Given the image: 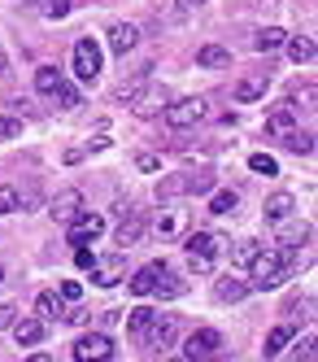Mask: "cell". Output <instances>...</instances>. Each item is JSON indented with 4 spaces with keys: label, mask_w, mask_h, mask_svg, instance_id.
Returning a JSON list of instances; mask_svg holds the SVG:
<instances>
[{
    "label": "cell",
    "mask_w": 318,
    "mask_h": 362,
    "mask_svg": "<svg viewBox=\"0 0 318 362\" xmlns=\"http://www.w3.org/2000/svg\"><path fill=\"white\" fill-rule=\"evenodd\" d=\"M301 249H257V257L249 262V293H271L297 271Z\"/></svg>",
    "instance_id": "1"
},
{
    "label": "cell",
    "mask_w": 318,
    "mask_h": 362,
    "mask_svg": "<svg viewBox=\"0 0 318 362\" xmlns=\"http://www.w3.org/2000/svg\"><path fill=\"white\" fill-rule=\"evenodd\" d=\"M70 70H74V79H78V83H96V79H100L105 57H100V44H96L92 35L74 44V53H70Z\"/></svg>",
    "instance_id": "2"
},
{
    "label": "cell",
    "mask_w": 318,
    "mask_h": 362,
    "mask_svg": "<svg viewBox=\"0 0 318 362\" xmlns=\"http://www.w3.org/2000/svg\"><path fill=\"white\" fill-rule=\"evenodd\" d=\"M162 114H166V127H175V132H188V127H196V122L209 118V100H201V96H183V100H170Z\"/></svg>",
    "instance_id": "3"
},
{
    "label": "cell",
    "mask_w": 318,
    "mask_h": 362,
    "mask_svg": "<svg viewBox=\"0 0 318 362\" xmlns=\"http://www.w3.org/2000/svg\"><path fill=\"white\" fill-rule=\"evenodd\" d=\"M223 349V332H214V327H196L188 341H183V362H209Z\"/></svg>",
    "instance_id": "4"
},
{
    "label": "cell",
    "mask_w": 318,
    "mask_h": 362,
    "mask_svg": "<svg viewBox=\"0 0 318 362\" xmlns=\"http://www.w3.org/2000/svg\"><path fill=\"white\" fill-rule=\"evenodd\" d=\"M118 214H122V223H118V231H114V240H118V253H126V249L140 245L148 218H144V210H136V205H126V210H118Z\"/></svg>",
    "instance_id": "5"
},
{
    "label": "cell",
    "mask_w": 318,
    "mask_h": 362,
    "mask_svg": "<svg viewBox=\"0 0 318 362\" xmlns=\"http://www.w3.org/2000/svg\"><path fill=\"white\" fill-rule=\"evenodd\" d=\"M105 231V214H92V210H78L70 223H66V240L78 249V245H88V240H96Z\"/></svg>",
    "instance_id": "6"
},
{
    "label": "cell",
    "mask_w": 318,
    "mask_h": 362,
    "mask_svg": "<svg viewBox=\"0 0 318 362\" xmlns=\"http://www.w3.org/2000/svg\"><path fill=\"white\" fill-rule=\"evenodd\" d=\"M114 358V341L105 332H88L74 341V362H110Z\"/></svg>",
    "instance_id": "7"
},
{
    "label": "cell",
    "mask_w": 318,
    "mask_h": 362,
    "mask_svg": "<svg viewBox=\"0 0 318 362\" xmlns=\"http://www.w3.org/2000/svg\"><path fill=\"white\" fill-rule=\"evenodd\" d=\"M126 105H131V114H140V118H157L170 105V96H166V88H136L126 96Z\"/></svg>",
    "instance_id": "8"
},
{
    "label": "cell",
    "mask_w": 318,
    "mask_h": 362,
    "mask_svg": "<svg viewBox=\"0 0 318 362\" xmlns=\"http://www.w3.org/2000/svg\"><path fill=\"white\" fill-rule=\"evenodd\" d=\"M122 271H126L122 253H110V257H96V262H92V279L100 284V288H114V284L122 279Z\"/></svg>",
    "instance_id": "9"
},
{
    "label": "cell",
    "mask_w": 318,
    "mask_h": 362,
    "mask_svg": "<svg viewBox=\"0 0 318 362\" xmlns=\"http://www.w3.org/2000/svg\"><path fill=\"white\" fill-rule=\"evenodd\" d=\"M271 88V70H257V74H245L240 83H235V100L240 105H253V100H261Z\"/></svg>",
    "instance_id": "10"
},
{
    "label": "cell",
    "mask_w": 318,
    "mask_h": 362,
    "mask_svg": "<svg viewBox=\"0 0 318 362\" xmlns=\"http://www.w3.org/2000/svg\"><path fill=\"white\" fill-rule=\"evenodd\" d=\"M153 323H157V310H153V305H136V310L126 315V336H131L136 345H144L148 332H153Z\"/></svg>",
    "instance_id": "11"
},
{
    "label": "cell",
    "mask_w": 318,
    "mask_h": 362,
    "mask_svg": "<svg viewBox=\"0 0 318 362\" xmlns=\"http://www.w3.org/2000/svg\"><path fill=\"white\" fill-rule=\"evenodd\" d=\"M162 275H166V262H148V267H140L136 275L126 279V288L136 293V297H148V293L157 288V284H162Z\"/></svg>",
    "instance_id": "12"
},
{
    "label": "cell",
    "mask_w": 318,
    "mask_h": 362,
    "mask_svg": "<svg viewBox=\"0 0 318 362\" xmlns=\"http://www.w3.org/2000/svg\"><path fill=\"white\" fill-rule=\"evenodd\" d=\"M293 132H297V118H293V100H283V105H275V110L266 114V136L283 140V136H293Z\"/></svg>",
    "instance_id": "13"
},
{
    "label": "cell",
    "mask_w": 318,
    "mask_h": 362,
    "mask_svg": "<svg viewBox=\"0 0 318 362\" xmlns=\"http://www.w3.org/2000/svg\"><path fill=\"white\" fill-rule=\"evenodd\" d=\"M78 210H83V192H78V188H66V192H57V197H52V205H48V214L57 218V223H70Z\"/></svg>",
    "instance_id": "14"
},
{
    "label": "cell",
    "mask_w": 318,
    "mask_h": 362,
    "mask_svg": "<svg viewBox=\"0 0 318 362\" xmlns=\"http://www.w3.org/2000/svg\"><path fill=\"white\" fill-rule=\"evenodd\" d=\"M9 332H13V341H18L22 349H35L44 336H48V323H40V319H18Z\"/></svg>",
    "instance_id": "15"
},
{
    "label": "cell",
    "mask_w": 318,
    "mask_h": 362,
    "mask_svg": "<svg viewBox=\"0 0 318 362\" xmlns=\"http://www.w3.org/2000/svg\"><path fill=\"white\" fill-rule=\"evenodd\" d=\"M175 336H179V323H175V315H157V323H153V332H148V349H170L175 345Z\"/></svg>",
    "instance_id": "16"
},
{
    "label": "cell",
    "mask_w": 318,
    "mask_h": 362,
    "mask_svg": "<svg viewBox=\"0 0 318 362\" xmlns=\"http://www.w3.org/2000/svg\"><path fill=\"white\" fill-rule=\"evenodd\" d=\"M136 40H140V31L131 27V22H114V27H110V53L126 57L131 48H136Z\"/></svg>",
    "instance_id": "17"
},
{
    "label": "cell",
    "mask_w": 318,
    "mask_h": 362,
    "mask_svg": "<svg viewBox=\"0 0 318 362\" xmlns=\"http://www.w3.org/2000/svg\"><path fill=\"white\" fill-rule=\"evenodd\" d=\"M245 297H249V284H245V279H231V275L214 279V301L235 305V301H245Z\"/></svg>",
    "instance_id": "18"
},
{
    "label": "cell",
    "mask_w": 318,
    "mask_h": 362,
    "mask_svg": "<svg viewBox=\"0 0 318 362\" xmlns=\"http://www.w3.org/2000/svg\"><path fill=\"white\" fill-rule=\"evenodd\" d=\"M293 214H297V197L293 192H275L266 201V223H288Z\"/></svg>",
    "instance_id": "19"
},
{
    "label": "cell",
    "mask_w": 318,
    "mask_h": 362,
    "mask_svg": "<svg viewBox=\"0 0 318 362\" xmlns=\"http://www.w3.org/2000/svg\"><path fill=\"white\" fill-rule=\"evenodd\" d=\"M223 249V240L214 236V231H192L188 236V257H214Z\"/></svg>",
    "instance_id": "20"
},
{
    "label": "cell",
    "mask_w": 318,
    "mask_h": 362,
    "mask_svg": "<svg viewBox=\"0 0 318 362\" xmlns=\"http://www.w3.org/2000/svg\"><path fill=\"white\" fill-rule=\"evenodd\" d=\"M293 336H297V327H293V323L271 327V332H266V349H261V354H266V358H279V354H283V345H293Z\"/></svg>",
    "instance_id": "21"
},
{
    "label": "cell",
    "mask_w": 318,
    "mask_h": 362,
    "mask_svg": "<svg viewBox=\"0 0 318 362\" xmlns=\"http://www.w3.org/2000/svg\"><path fill=\"white\" fill-rule=\"evenodd\" d=\"M283 44H288V31H283V27H261V31H257V40H253L257 53H279Z\"/></svg>",
    "instance_id": "22"
},
{
    "label": "cell",
    "mask_w": 318,
    "mask_h": 362,
    "mask_svg": "<svg viewBox=\"0 0 318 362\" xmlns=\"http://www.w3.org/2000/svg\"><path fill=\"white\" fill-rule=\"evenodd\" d=\"M66 310H61V297L57 293H40V301H35V319L40 323H52V319H61Z\"/></svg>",
    "instance_id": "23"
},
{
    "label": "cell",
    "mask_w": 318,
    "mask_h": 362,
    "mask_svg": "<svg viewBox=\"0 0 318 362\" xmlns=\"http://www.w3.org/2000/svg\"><path fill=\"white\" fill-rule=\"evenodd\" d=\"M196 66H205V70H223V66H231V53H227V48H218V44H205L201 53H196Z\"/></svg>",
    "instance_id": "24"
},
{
    "label": "cell",
    "mask_w": 318,
    "mask_h": 362,
    "mask_svg": "<svg viewBox=\"0 0 318 362\" xmlns=\"http://www.w3.org/2000/svg\"><path fill=\"white\" fill-rule=\"evenodd\" d=\"M288 57H293L297 66H305V62H314V40L310 35H288Z\"/></svg>",
    "instance_id": "25"
},
{
    "label": "cell",
    "mask_w": 318,
    "mask_h": 362,
    "mask_svg": "<svg viewBox=\"0 0 318 362\" xmlns=\"http://www.w3.org/2000/svg\"><path fill=\"white\" fill-rule=\"evenodd\" d=\"M235 205H240V197H235L231 188L209 192V214H235Z\"/></svg>",
    "instance_id": "26"
},
{
    "label": "cell",
    "mask_w": 318,
    "mask_h": 362,
    "mask_svg": "<svg viewBox=\"0 0 318 362\" xmlns=\"http://www.w3.org/2000/svg\"><path fill=\"white\" fill-rule=\"evenodd\" d=\"M310 240V223H288L283 231H279V245L283 249H301Z\"/></svg>",
    "instance_id": "27"
},
{
    "label": "cell",
    "mask_w": 318,
    "mask_h": 362,
    "mask_svg": "<svg viewBox=\"0 0 318 362\" xmlns=\"http://www.w3.org/2000/svg\"><path fill=\"white\" fill-rule=\"evenodd\" d=\"M183 192H188V197H205V192H214V175H205V170L183 175Z\"/></svg>",
    "instance_id": "28"
},
{
    "label": "cell",
    "mask_w": 318,
    "mask_h": 362,
    "mask_svg": "<svg viewBox=\"0 0 318 362\" xmlns=\"http://www.w3.org/2000/svg\"><path fill=\"white\" fill-rule=\"evenodd\" d=\"M57 83H66L57 66H40V70H35V88H40L44 96H52V92H57Z\"/></svg>",
    "instance_id": "29"
},
{
    "label": "cell",
    "mask_w": 318,
    "mask_h": 362,
    "mask_svg": "<svg viewBox=\"0 0 318 362\" xmlns=\"http://www.w3.org/2000/svg\"><path fill=\"white\" fill-rule=\"evenodd\" d=\"M283 144L293 148V153H301V158H310V153H314V136H310V132H293V136H283Z\"/></svg>",
    "instance_id": "30"
},
{
    "label": "cell",
    "mask_w": 318,
    "mask_h": 362,
    "mask_svg": "<svg viewBox=\"0 0 318 362\" xmlns=\"http://www.w3.org/2000/svg\"><path fill=\"white\" fill-rule=\"evenodd\" d=\"M257 249H261L257 240H240V245H235V249H231V262H235V267H249V262H253V257H257Z\"/></svg>",
    "instance_id": "31"
},
{
    "label": "cell",
    "mask_w": 318,
    "mask_h": 362,
    "mask_svg": "<svg viewBox=\"0 0 318 362\" xmlns=\"http://www.w3.org/2000/svg\"><path fill=\"white\" fill-rule=\"evenodd\" d=\"M249 166H253L257 175H266V179H271V175H279V162L271 158V153H253V158H249Z\"/></svg>",
    "instance_id": "32"
},
{
    "label": "cell",
    "mask_w": 318,
    "mask_h": 362,
    "mask_svg": "<svg viewBox=\"0 0 318 362\" xmlns=\"http://www.w3.org/2000/svg\"><path fill=\"white\" fill-rule=\"evenodd\" d=\"M170 197H183V175H170L157 184V201H170Z\"/></svg>",
    "instance_id": "33"
},
{
    "label": "cell",
    "mask_w": 318,
    "mask_h": 362,
    "mask_svg": "<svg viewBox=\"0 0 318 362\" xmlns=\"http://www.w3.org/2000/svg\"><path fill=\"white\" fill-rule=\"evenodd\" d=\"M153 231H157V236H162V240H170L175 231H179V214H175V210H170V214H162V218L153 223Z\"/></svg>",
    "instance_id": "34"
},
{
    "label": "cell",
    "mask_w": 318,
    "mask_h": 362,
    "mask_svg": "<svg viewBox=\"0 0 318 362\" xmlns=\"http://www.w3.org/2000/svg\"><path fill=\"white\" fill-rule=\"evenodd\" d=\"M52 100H57V110H74L78 105V92L70 83H57V92H52Z\"/></svg>",
    "instance_id": "35"
},
{
    "label": "cell",
    "mask_w": 318,
    "mask_h": 362,
    "mask_svg": "<svg viewBox=\"0 0 318 362\" xmlns=\"http://www.w3.org/2000/svg\"><path fill=\"white\" fill-rule=\"evenodd\" d=\"M162 279H166V275H162ZM153 293H162V297H183V293H188V284H183V279H166V284H157Z\"/></svg>",
    "instance_id": "36"
},
{
    "label": "cell",
    "mask_w": 318,
    "mask_h": 362,
    "mask_svg": "<svg viewBox=\"0 0 318 362\" xmlns=\"http://www.w3.org/2000/svg\"><path fill=\"white\" fill-rule=\"evenodd\" d=\"M70 13V0H44V18H52V22H61Z\"/></svg>",
    "instance_id": "37"
},
{
    "label": "cell",
    "mask_w": 318,
    "mask_h": 362,
    "mask_svg": "<svg viewBox=\"0 0 318 362\" xmlns=\"http://www.w3.org/2000/svg\"><path fill=\"white\" fill-rule=\"evenodd\" d=\"M22 205V197H18V188H0V214H13Z\"/></svg>",
    "instance_id": "38"
},
{
    "label": "cell",
    "mask_w": 318,
    "mask_h": 362,
    "mask_svg": "<svg viewBox=\"0 0 318 362\" xmlns=\"http://www.w3.org/2000/svg\"><path fill=\"white\" fill-rule=\"evenodd\" d=\"M22 136V118H0V140H18Z\"/></svg>",
    "instance_id": "39"
},
{
    "label": "cell",
    "mask_w": 318,
    "mask_h": 362,
    "mask_svg": "<svg viewBox=\"0 0 318 362\" xmlns=\"http://www.w3.org/2000/svg\"><path fill=\"white\" fill-rule=\"evenodd\" d=\"M92 262H96V253H92L88 245H78V249H74V267H78V271H92Z\"/></svg>",
    "instance_id": "40"
},
{
    "label": "cell",
    "mask_w": 318,
    "mask_h": 362,
    "mask_svg": "<svg viewBox=\"0 0 318 362\" xmlns=\"http://www.w3.org/2000/svg\"><path fill=\"white\" fill-rule=\"evenodd\" d=\"M136 170H162V158H153V153H136Z\"/></svg>",
    "instance_id": "41"
},
{
    "label": "cell",
    "mask_w": 318,
    "mask_h": 362,
    "mask_svg": "<svg viewBox=\"0 0 318 362\" xmlns=\"http://www.w3.org/2000/svg\"><path fill=\"white\" fill-rule=\"evenodd\" d=\"M18 323V305H0V332H9Z\"/></svg>",
    "instance_id": "42"
},
{
    "label": "cell",
    "mask_w": 318,
    "mask_h": 362,
    "mask_svg": "<svg viewBox=\"0 0 318 362\" xmlns=\"http://www.w3.org/2000/svg\"><path fill=\"white\" fill-rule=\"evenodd\" d=\"M188 267H192V275H209L214 271V257H188Z\"/></svg>",
    "instance_id": "43"
},
{
    "label": "cell",
    "mask_w": 318,
    "mask_h": 362,
    "mask_svg": "<svg viewBox=\"0 0 318 362\" xmlns=\"http://www.w3.org/2000/svg\"><path fill=\"white\" fill-rule=\"evenodd\" d=\"M201 5H205V0H175V13H179V18H188V13H196Z\"/></svg>",
    "instance_id": "44"
},
{
    "label": "cell",
    "mask_w": 318,
    "mask_h": 362,
    "mask_svg": "<svg viewBox=\"0 0 318 362\" xmlns=\"http://www.w3.org/2000/svg\"><path fill=\"white\" fill-rule=\"evenodd\" d=\"M78 293H83V288H78L74 279H66V284H61V297H66V301H78Z\"/></svg>",
    "instance_id": "45"
},
{
    "label": "cell",
    "mask_w": 318,
    "mask_h": 362,
    "mask_svg": "<svg viewBox=\"0 0 318 362\" xmlns=\"http://www.w3.org/2000/svg\"><path fill=\"white\" fill-rule=\"evenodd\" d=\"M61 319H66V323H88L92 315H88V310H70V315H61Z\"/></svg>",
    "instance_id": "46"
},
{
    "label": "cell",
    "mask_w": 318,
    "mask_h": 362,
    "mask_svg": "<svg viewBox=\"0 0 318 362\" xmlns=\"http://www.w3.org/2000/svg\"><path fill=\"white\" fill-rule=\"evenodd\" d=\"M22 362H52L48 354H31V358H22Z\"/></svg>",
    "instance_id": "47"
},
{
    "label": "cell",
    "mask_w": 318,
    "mask_h": 362,
    "mask_svg": "<svg viewBox=\"0 0 318 362\" xmlns=\"http://www.w3.org/2000/svg\"><path fill=\"white\" fill-rule=\"evenodd\" d=\"M0 284H5V271H0Z\"/></svg>",
    "instance_id": "48"
}]
</instances>
